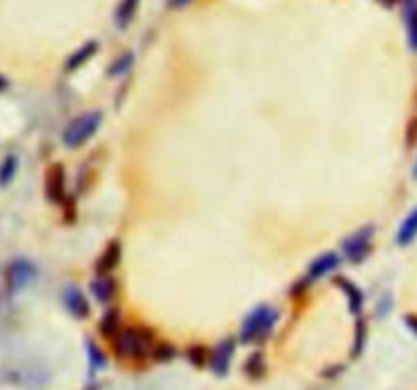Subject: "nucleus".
I'll return each instance as SVG.
<instances>
[{
	"label": "nucleus",
	"instance_id": "nucleus-23",
	"mask_svg": "<svg viewBox=\"0 0 417 390\" xmlns=\"http://www.w3.org/2000/svg\"><path fill=\"white\" fill-rule=\"evenodd\" d=\"M364 339H366V323L364 321H358L356 325V337H354V350H352V355H358L364 348Z\"/></svg>",
	"mask_w": 417,
	"mask_h": 390
},
{
	"label": "nucleus",
	"instance_id": "nucleus-26",
	"mask_svg": "<svg viewBox=\"0 0 417 390\" xmlns=\"http://www.w3.org/2000/svg\"><path fill=\"white\" fill-rule=\"evenodd\" d=\"M417 137V121H411V125H409V135H407V141L409 143H413Z\"/></svg>",
	"mask_w": 417,
	"mask_h": 390
},
{
	"label": "nucleus",
	"instance_id": "nucleus-30",
	"mask_svg": "<svg viewBox=\"0 0 417 390\" xmlns=\"http://www.w3.org/2000/svg\"><path fill=\"white\" fill-rule=\"evenodd\" d=\"M413 176H416V180H417V162H416V166H413Z\"/></svg>",
	"mask_w": 417,
	"mask_h": 390
},
{
	"label": "nucleus",
	"instance_id": "nucleus-7",
	"mask_svg": "<svg viewBox=\"0 0 417 390\" xmlns=\"http://www.w3.org/2000/svg\"><path fill=\"white\" fill-rule=\"evenodd\" d=\"M233 353H235V343L231 339H223L215 350L211 351V355H208L211 370L215 372L217 376L228 374L229 366H231V360H233Z\"/></svg>",
	"mask_w": 417,
	"mask_h": 390
},
{
	"label": "nucleus",
	"instance_id": "nucleus-28",
	"mask_svg": "<svg viewBox=\"0 0 417 390\" xmlns=\"http://www.w3.org/2000/svg\"><path fill=\"white\" fill-rule=\"evenodd\" d=\"M6 86H8V82H6V78H4V76H0V92H2V90H4Z\"/></svg>",
	"mask_w": 417,
	"mask_h": 390
},
{
	"label": "nucleus",
	"instance_id": "nucleus-21",
	"mask_svg": "<svg viewBox=\"0 0 417 390\" xmlns=\"http://www.w3.org/2000/svg\"><path fill=\"white\" fill-rule=\"evenodd\" d=\"M266 370L264 366V358H262V353H252L249 355V360L246 362V372L252 376V378H256V376H262Z\"/></svg>",
	"mask_w": 417,
	"mask_h": 390
},
{
	"label": "nucleus",
	"instance_id": "nucleus-11",
	"mask_svg": "<svg viewBox=\"0 0 417 390\" xmlns=\"http://www.w3.org/2000/svg\"><path fill=\"white\" fill-rule=\"evenodd\" d=\"M119 262H121V243L119 241H111L107 245V250L102 252V255L96 260V274H102V276L111 274L119 266Z\"/></svg>",
	"mask_w": 417,
	"mask_h": 390
},
{
	"label": "nucleus",
	"instance_id": "nucleus-14",
	"mask_svg": "<svg viewBox=\"0 0 417 390\" xmlns=\"http://www.w3.org/2000/svg\"><path fill=\"white\" fill-rule=\"evenodd\" d=\"M403 13L407 25V39L411 49L417 51V0H403Z\"/></svg>",
	"mask_w": 417,
	"mask_h": 390
},
{
	"label": "nucleus",
	"instance_id": "nucleus-16",
	"mask_svg": "<svg viewBox=\"0 0 417 390\" xmlns=\"http://www.w3.org/2000/svg\"><path fill=\"white\" fill-rule=\"evenodd\" d=\"M98 329L102 333V337H107V339L113 341L114 337H117V333L121 331V312H119V309H109V311L105 312L102 319H100Z\"/></svg>",
	"mask_w": 417,
	"mask_h": 390
},
{
	"label": "nucleus",
	"instance_id": "nucleus-15",
	"mask_svg": "<svg viewBox=\"0 0 417 390\" xmlns=\"http://www.w3.org/2000/svg\"><path fill=\"white\" fill-rule=\"evenodd\" d=\"M417 237V209H413L409 215L405 217V221L401 223L397 231V243L401 248L413 243V239Z\"/></svg>",
	"mask_w": 417,
	"mask_h": 390
},
{
	"label": "nucleus",
	"instance_id": "nucleus-17",
	"mask_svg": "<svg viewBox=\"0 0 417 390\" xmlns=\"http://www.w3.org/2000/svg\"><path fill=\"white\" fill-rule=\"evenodd\" d=\"M137 6H139V0H121L119 2L117 13H114V23L119 29H125L131 23L135 13H137Z\"/></svg>",
	"mask_w": 417,
	"mask_h": 390
},
{
	"label": "nucleus",
	"instance_id": "nucleus-4",
	"mask_svg": "<svg viewBox=\"0 0 417 390\" xmlns=\"http://www.w3.org/2000/svg\"><path fill=\"white\" fill-rule=\"evenodd\" d=\"M372 237H375V227H362L356 233H352L343 241V255L352 262V264H360L364 262L368 254L372 252Z\"/></svg>",
	"mask_w": 417,
	"mask_h": 390
},
{
	"label": "nucleus",
	"instance_id": "nucleus-24",
	"mask_svg": "<svg viewBox=\"0 0 417 390\" xmlns=\"http://www.w3.org/2000/svg\"><path fill=\"white\" fill-rule=\"evenodd\" d=\"M88 353H90V364L95 366V370L102 368V366L107 364V358H105V353L98 350L95 343H88Z\"/></svg>",
	"mask_w": 417,
	"mask_h": 390
},
{
	"label": "nucleus",
	"instance_id": "nucleus-13",
	"mask_svg": "<svg viewBox=\"0 0 417 390\" xmlns=\"http://www.w3.org/2000/svg\"><path fill=\"white\" fill-rule=\"evenodd\" d=\"M98 51V43L96 41H88L82 47H78V51H74L70 59L66 61V72H76L78 68H82L88 59L95 56Z\"/></svg>",
	"mask_w": 417,
	"mask_h": 390
},
{
	"label": "nucleus",
	"instance_id": "nucleus-12",
	"mask_svg": "<svg viewBox=\"0 0 417 390\" xmlns=\"http://www.w3.org/2000/svg\"><path fill=\"white\" fill-rule=\"evenodd\" d=\"M90 293L95 296L98 303H109L117 293V282L109 274H98L95 280L90 282Z\"/></svg>",
	"mask_w": 417,
	"mask_h": 390
},
{
	"label": "nucleus",
	"instance_id": "nucleus-22",
	"mask_svg": "<svg viewBox=\"0 0 417 390\" xmlns=\"http://www.w3.org/2000/svg\"><path fill=\"white\" fill-rule=\"evenodd\" d=\"M172 358H176V350H174L172 343L162 341L160 346H155V350H153V360L155 362H170Z\"/></svg>",
	"mask_w": 417,
	"mask_h": 390
},
{
	"label": "nucleus",
	"instance_id": "nucleus-10",
	"mask_svg": "<svg viewBox=\"0 0 417 390\" xmlns=\"http://www.w3.org/2000/svg\"><path fill=\"white\" fill-rule=\"evenodd\" d=\"M336 282V286H340L343 294H346V298H348V309L352 315H360L362 307H364V294L362 291L354 284V282H350V280H346V278H336L334 280Z\"/></svg>",
	"mask_w": 417,
	"mask_h": 390
},
{
	"label": "nucleus",
	"instance_id": "nucleus-25",
	"mask_svg": "<svg viewBox=\"0 0 417 390\" xmlns=\"http://www.w3.org/2000/svg\"><path fill=\"white\" fill-rule=\"evenodd\" d=\"M403 321H405L407 329L417 335V315H405V319H403Z\"/></svg>",
	"mask_w": 417,
	"mask_h": 390
},
{
	"label": "nucleus",
	"instance_id": "nucleus-20",
	"mask_svg": "<svg viewBox=\"0 0 417 390\" xmlns=\"http://www.w3.org/2000/svg\"><path fill=\"white\" fill-rule=\"evenodd\" d=\"M208 350L205 346H190L189 351H187V358H189L190 364H194V366H205L208 362Z\"/></svg>",
	"mask_w": 417,
	"mask_h": 390
},
{
	"label": "nucleus",
	"instance_id": "nucleus-2",
	"mask_svg": "<svg viewBox=\"0 0 417 390\" xmlns=\"http://www.w3.org/2000/svg\"><path fill=\"white\" fill-rule=\"evenodd\" d=\"M153 346V333L146 327H127L117 333L113 339L114 353L119 358H141Z\"/></svg>",
	"mask_w": 417,
	"mask_h": 390
},
{
	"label": "nucleus",
	"instance_id": "nucleus-9",
	"mask_svg": "<svg viewBox=\"0 0 417 390\" xmlns=\"http://www.w3.org/2000/svg\"><path fill=\"white\" fill-rule=\"evenodd\" d=\"M64 305L70 311V315L76 317V319H86L90 315V305H88V300L82 294V291L76 286H68L64 291Z\"/></svg>",
	"mask_w": 417,
	"mask_h": 390
},
{
	"label": "nucleus",
	"instance_id": "nucleus-27",
	"mask_svg": "<svg viewBox=\"0 0 417 390\" xmlns=\"http://www.w3.org/2000/svg\"><path fill=\"white\" fill-rule=\"evenodd\" d=\"M190 0H168V6L170 8H180V6H184V4H189Z\"/></svg>",
	"mask_w": 417,
	"mask_h": 390
},
{
	"label": "nucleus",
	"instance_id": "nucleus-3",
	"mask_svg": "<svg viewBox=\"0 0 417 390\" xmlns=\"http://www.w3.org/2000/svg\"><path fill=\"white\" fill-rule=\"evenodd\" d=\"M100 123H102V115L98 111H90V113L80 115V117L74 118L66 127V131H64V143L70 150H76L80 145H84L98 131Z\"/></svg>",
	"mask_w": 417,
	"mask_h": 390
},
{
	"label": "nucleus",
	"instance_id": "nucleus-19",
	"mask_svg": "<svg viewBox=\"0 0 417 390\" xmlns=\"http://www.w3.org/2000/svg\"><path fill=\"white\" fill-rule=\"evenodd\" d=\"M131 63H133L131 51L121 54V56L111 63V68H109V76H113V78H117V76H123V74L131 68Z\"/></svg>",
	"mask_w": 417,
	"mask_h": 390
},
{
	"label": "nucleus",
	"instance_id": "nucleus-5",
	"mask_svg": "<svg viewBox=\"0 0 417 390\" xmlns=\"http://www.w3.org/2000/svg\"><path fill=\"white\" fill-rule=\"evenodd\" d=\"M37 276V270L35 266L29 262V260H15L8 264L6 268V288L11 294L20 293L23 288H27Z\"/></svg>",
	"mask_w": 417,
	"mask_h": 390
},
{
	"label": "nucleus",
	"instance_id": "nucleus-1",
	"mask_svg": "<svg viewBox=\"0 0 417 390\" xmlns=\"http://www.w3.org/2000/svg\"><path fill=\"white\" fill-rule=\"evenodd\" d=\"M276 323H278V311L268 307V305H260L244 319L242 329H240V337H242L244 343L262 341L272 333Z\"/></svg>",
	"mask_w": 417,
	"mask_h": 390
},
{
	"label": "nucleus",
	"instance_id": "nucleus-8",
	"mask_svg": "<svg viewBox=\"0 0 417 390\" xmlns=\"http://www.w3.org/2000/svg\"><path fill=\"white\" fill-rule=\"evenodd\" d=\"M340 266V255L334 254V252H327V254L317 255L313 262H311V266H309V270H307V282H313V280H319L323 276H327V274H331L336 268Z\"/></svg>",
	"mask_w": 417,
	"mask_h": 390
},
{
	"label": "nucleus",
	"instance_id": "nucleus-6",
	"mask_svg": "<svg viewBox=\"0 0 417 390\" xmlns=\"http://www.w3.org/2000/svg\"><path fill=\"white\" fill-rule=\"evenodd\" d=\"M45 195L52 202H64L66 198V170L61 164H54L47 170V178H45Z\"/></svg>",
	"mask_w": 417,
	"mask_h": 390
},
{
	"label": "nucleus",
	"instance_id": "nucleus-18",
	"mask_svg": "<svg viewBox=\"0 0 417 390\" xmlns=\"http://www.w3.org/2000/svg\"><path fill=\"white\" fill-rule=\"evenodd\" d=\"M17 170H19V159H17V156L4 157L2 164H0V186H6L15 178Z\"/></svg>",
	"mask_w": 417,
	"mask_h": 390
},
{
	"label": "nucleus",
	"instance_id": "nucleus-29",
	"mask_svg": "<svg viewBox=\"0 0 417 390\" xmlns=\"http://www.w3.org/2000/svg\"><path fill=\"white\" fill-rule=\"evenodd\" d=\"M380 2H382V4H384V6H391V4H395V2H397V0H380Z\"/></svg>",
	"mask_w": 417,
	"mask_h": 390
}]
</instances>
